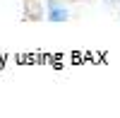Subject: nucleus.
I'll return each mask as SVG.
<instances>
[{"mask_svg": "<svg viewBox=\"0 0 120 118\" xmlns=\"http://www.w3.org/2000/svg\"><path fill=\"white\" fill-rule=\"evenodd\" d=\"M70 17H72V10L63 0H46V19L48 22H67Z\"/></svg>", "mask_w": 120, "mask_h": 118, "instance_id": "f257e3e1", "label": "nucleus"}, {"mask_svg": "<svg viewBox=\"0 0 120 118\" xmlns=\"http://www.w3.org/2000/svg\"><path fill=\"white\" fill-rule=\"evenodd\" d=\"M103 3H115V0H103Z\"/></svg>", "mask_w": 120, "mask_h": 118, "instance_id": "f03ea898", "label": "nucleus"}, {"mask_svg": "<svg viewBox=\"0 0 120 118\" xmlns=\"http://www.w3.org/2000/svg\"><path fill=\"white\" fill-rule=\"evenodd\" d=\"M115 3H120V0H115Z\"/></svg>", "mask_w": 120, "mask_h": 118, "instance_id": "7ed1b4c3", "label": "nucleus"}]
</instances>
